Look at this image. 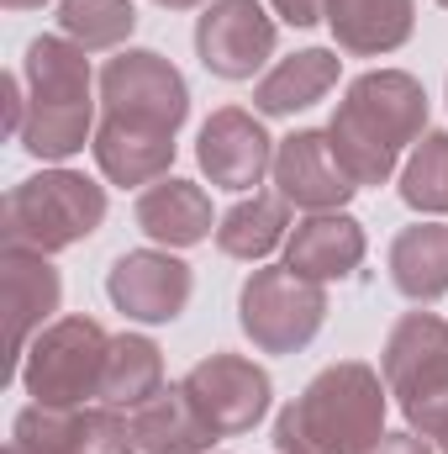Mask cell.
<instances>
[{"label": "cell", "mask_w": 448, "mask_h": 454, "mask_svg": "<svg viewBox=\"0 0 448 454\" xmlns=\"http://www.w3.org/2000/svg\"><path fill=\"white\" fill-rule=\"evenodd\" d=\"M106 116L96 127V164L112 185H153L174 164V132L190 116L185 74L148 48H127L101 69Z\"/></svg>", "instance_id": "6da1fadb"}, {"label": "cell", "mask_w": 448, "mask_h": 454, "mask_svg": "<svg viewBox=\"0 0 448 454\" xmlns=\"http://www.w3.org/2000/svg\"><path fill=\"white\" fill-rule=\"evenodd\" d=\"M428 127V90L422 80H412L406 69H369L348 85V96L333 112V153L343 169L359 180V191L385 185L406 153V143H417Z\"/></svg>", "instance_id": "7a4b0ae2"}, {"label": "cell", "mask_w": 448, "mask_h": 454, "mask_svg": "<svg viewBox=\"0 0 448 454\" xmlns=\"http://www.w3.org/2000/svg\"><path fill=\"white\" fill-rule=\"evenodd\" d=\"M385 380L364 359L328 364L280 418L274 450L280 454H364L385 434Z\"/></svg>", "instance_id": "3957f363"}, {"label": "cell", "mask_w": 448, "mask_h": 454, "mask_svg": "<svg viewBox=\"0 0 448 454\" xmlns=\"http://www.w3.org/2000/svg\"><path fill=\"white\" fill-rule=\"evenodd\" d=\"M27 121L21 148L32 159H74L90 137V64L85 48L58 37L27 43Z\"/></svg>", "instance_id": "277c9868"}, {"label": "cell", "mask_w": 448, "mask_h": 454, "mask_svg": "<svg viewBox=\"0 0 448 454\" xmlns=\"http://www.w3.org/2000/svg\"><path fill=\"white\" fill-rule=\"evenodd\" d=\"M101 223H106V191L74 169H42L11 185L5 212H0L5 248H32V254L74 248Z\"/></svg>", "instance_id": "5b68a950"}, {"label": "cell", "mask_w": 448, "mask_h": 454, "mask_svg": "<svg viewBox=\"0 0 448 454\" xmlns=\"http://www.w3.org/2000/svg\"><path fill=\"white\" fill-rule=\"evenodd\" d=\"M385 391L401 402L412 434L433 439L448 428V323L433 312H406L380 354Z\"/></svg>", "instance_id": "8992f818"}, {"label": "cell", "mask_w": 448, "mask_h": 454, "mask_svg": "<svg viewBox=\"0 0 448 454\" xmlns=\"http://www.w3.org/2000/svg\"><path fill=\"white\" fill-rule=\"evenodd\" d=\"M106 359H112V333L96 317H64L32 339L21 359V386L32 391L37 407H85L101 402Z\"/></svg>", "instance_id": "52a82bcc"}, {"label": "cell", "mask_w": 448, "mask_h": 454, "mask_svg": "<svg viewBox=\"0 0 448 454\" xmlns=\"http://www.w3.org/2000/svg\"><path fill=\"white\" fill-rule=\"evenodd\" d=\"M237 323L259 354H296L322 333L328 323V291L290 264L253 270L237 296Z\"/></svg>", "instance_id": "ba28073f"}, {"label": "cell", "mask_w": 448, "mask_h": 454, "mask_svg": "<svg viewBox=\"0 0 448 454\" xmlns=\"http://www.w3.org/2000/svg\"><path fill=\"white\" fill-rule=\"evenodd\" d=\"M280 27L274 16H264L259 0H212L196 21V53L206 64V74L217 80H253L269 59H274Z\"/></svg>", "instance_id": "9c48e42d"}, {"label": "cell", "mask_w": 448, "mask_h": 454, "mask_svg": "<svg viewBox=\"0 0 448 454\" xmlns=\"http://www.w3.org/2000/svg\"><path fill=\"white\" fill-rule=\"evenodd\" d=\"M190 407L206 418V428L217 439H232V434H248L264 412H269V370H259L253 359L243 354H212L201 364H190V375L180 380Z\"/></svg>", "instance_id": "30bf717a"}, {"label": "cell", "mask_w": 448, "mask_h": 454, "mask_svg": "<svg viewBox=\"0 0 448 454\" xmlns=\"http://www.w3.org/2000/svg\"><path fill=\"white\" fill-rule=\"evenodd\" d=\"M190 291H196L190 264L158 248H132L106 270V296L132 323H174L190 307Z\"/></svg>", "instance_id": "8fae6325"}, {"label": "cell", "mask_w": 448, "mask_h": 454, "mask_svg": "<svg viewBox=\"0 0 448 454\" xmlns=\"http://www.w3.org/2000/svg\"><path fill=\"white\" fill-rule=\"evenodd\" d=\"M274 185L290 207L301 212H337L343 201H353L359 180L343 169V159L333 153V137L306 127V132H290L280 148H274Z\"/></svg>", "instance_id": "7c38bea8"}, {"label": "cell", "mask_w": 448, "mask_h": 454, "mask_svg": "<svg viewBox=\"0 0 448 454\" xmlns=\"http://www.w3.org/2000/svg\"><path fill=\"white\" fill-rule=\"evenodd\" d=\"M64 280L48 264V254L32 248H5L0 259V307H5V339H11V375H21V359L32 339L42 333V323L58 312Z\"/></svg>", "instance_id": "4fadbf2b"}, {"label": "cell", "mask_w": 448, "mask_h": 454, "mask_svg": "<svg viewBox=\"0 0 448 454\" xmlns=\"http://www.w3.org/2000/svg\"><path fill=\"white\" fill-rule=\"evenodd\" d=\"M196 159H201L212 185L253 191L264 175H274V137L259 127V116H248L243 106H222V112L206 116Z\"/></svg>", "instance_id": "5bb4252c"}, {"label": "cell", "mask_w": 448, "mask_h": 454, "mask_svg": "<svg viewBox=\"0 0 448 454\" xmlns=\"http://www.w3.org/2000/svg\"><path fill=\"white\" fill-rule=\"evenodd\" d=\"M285 264L317 286L343 280L364 264V227L348 212H312L306 223H296L290 243H285Z\"/></svg>", "instance_id": "9a60e30c"}, {"label": "cell", "mask_w": 448, "mask_h": 454, "mask_svg": "<svg viewBox=\"0 0 448 454\" xmlns=\"http://www.w3.org/2000/svg\"><path fill=\"white\" fill-rule=\"evenodd\" d=\"M132 217H137V227H143L153 243L196 248V243H206V238H212V196H206L201 185H190V180L164 175V180L143 185V196H137Z\"/></svg>", "instance_id": "2e32d148"}, {"label": "cell", "mask_w": 448, "mask_h": 454, "mask_svg": "<svg viewBox=\"0 0 448 454\" xmlns=\"http://www.w3.org/2000/svg\"><path fill=\"white\" fill-rule=\"evenodd\" d=\"M417 0H328V27L337 48L353 59H380L396 53L412 37Z\"/></svg>", "instance_id": "e0dca14e"}, {"label": "cell", "mask_w": 448, "mask_h": 454, "mask_svg": "<svg viewBox=\"0 0 448 454\" xmlns=\"http://www.w3.org/2000/svg\"><path fill=\"white\" fill-rule=\"evenodd\" d=\"M337 69H343V59H337L333 48H301V53L280 59V64L253 85V106L264 116L306 112V106H317V101L337 85Z\"/></svg>", "instance_id": "ac0fdd59"}, {"label": "cell", "mask_w": 448, "mask_h": 454, "mask_svg": "<svg viewBox=\"0 0 448 454\" xmlns=\"http://www.w3.org/2000/svg\"><path fill=\"white\" fill-rule=\"evenodd\" d=\"M132 439L143 454H212L217 444L206 418L190 407L185 386H164L153 402H143L132 412Z\"/></svg>", "instance_id": "d6986e66"}, {"label": "cell", "mask_w": 448, "mask_h": 454, "mask_svg": "<svg viewBox=\"0 0 448 454\" xmlns=\"http://www.w3.org/2000/svg\"><path fill=\"white\" fill-rule=\"evenodd\" d=\"M390 286L406 301H417V307L448 296V227L444 223H412L396 232V243H390Z\"/></svg>", "instance_id": "ffe728a7"}, {"label": "cell", "mask_w": 448, "mask_h": 454, "mask_svg": "<svg viewBox=\"0 0 448 454\" xmlns=\"http://www.w3.org/2000/svg\"><path fill=\"white\" fill-rule=\"evenodd\" d=\"M285 227H290V201L285 196H253V201H237L222 223H217V248H222L227 259L259 264L280 243H290Z\"/></svg>", "instance_id": "44dd1931"}, {"label": "cell", "mask_w": 448, "mask_h": 454, "mask_svg": "<svg viewBox=\"0 0 448 454\" xmlns=\"http://www.w3.org/2000/svg\"><path fill=\"white\" fill-rule=\"evenodd\" d=\"M164 391V354L158 343L121 333L112 339V359H106V380H101V407H127L137 412L143 402H153Z\"/></svg>", "instance_id": "7402d4cb"}, {"label": "cell", "mask_w": 448, "mask_h": 454, "mask_svg": "<svg viewBox=\"0 0 448 454\" xmlns=\"http://www.w3.org/2000/svg\"><path fill=\"white\" fill-rule=\"evenodd\" d=\"M58 27H64V37L74 48L106 53V48L132 37L137 11H132V0H64L58 5Z\"/></svg>", "instance_id": "603a6c76"}, {"label": "cell", "mask_w": 448, "mask_h": 454, "mask_svg": "<svg viewBox=\"0 0 448 454\" xmlns=\"http://www.w3.org/2000/svg\"><path fill=\"white\" fill-rule=\"evenodd\" d=\"M401 201L428 217L448 212V132H428L417 143V153L401 169Z\"/></svg>", "instance_id": "cb8c5ba5"}, {"label": "cell", "mask_w": 448, "mask_h": 454, "mask_svg": "<svg viewBox=\"0 0 448 454\" xmlns=\"http://www.w3.org/2000/svg\"><path fill=\"white\" fill-rule=\"evenodd\" d=\"M274 11H280V21H290V27H317V21H328V0H269Z\"/></svg>", "instance_id": "d4e9b609"}, {"label": "cell", "mask_w": 448, "mask_h": 454, "mask_svg": "<svg viewBox=\"0 0 448 454\" xmlns=\"http://www.w3.org/2000/svg\"><path fill=\"white\" fill-rule=\"evenodd\" d=\"M364 454H433V444L417 434H380V444H369Z\"/></svg>", "instance_id": "484cf974"}, {"label": "cell", "mask_w": 448, "mask_h": 454, "mask_svg": "<svg viewBox=\"0 0 448 454\" xmlns=\"http://www.w3.org/2000/svg\"><path fill=\"white\" fill-rule=\"evenodd\" d=\"M158 5H169V11H196V5H212V0H158Z\"/></svg>", "instance_id": "4316f807"}, {"label": "cell", "mask_w": 448, "mask_h": 454, "mask_svg": "<svg viewBox=\"0 0 448 454\" xmlns=\"http://www.w3.org/2000/svg\"><path fill=\"white\" fill-rule=\"evenodd\" d=\"M5 5H11V11H37L42 0H5Z\"/></svg>", "instance_id": "83f0119b"}, {"label": "cell", "mask_w": 448, "mask_h": 454, "mask_svg": "<svg viewBox=\"0 0 448 454\" xmlns=\"http://www.w3.org/2000/svg\"><path fill=\"white\" fill-rule=\"evenodd\" d=\"M438 450H444V454H448V428H444V434H438Z\"/></svg>", "instance_id": "f1b7e54d"}, {"label": "cell", "mask_w": 448, "mask_h": 454, "mask_svg": "<svg viewBox=\"0 0 448 454\" xmlns=\"http://www.w3.org/2000/svg\"><path fill=\"white\" fill-rule=\"evenodd\" d=\"M438 5H448V0H438Z\"/></svg>", "instance_id": "f546056e"}]
</instances>
